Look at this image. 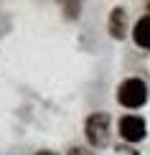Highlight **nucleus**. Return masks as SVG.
Masks as SVG:
<instances>
[{"instance_id":"5","label":"nucleus","mask_w":150,"mask_h":155,"mask_svg":"<svg viewBox=\"0 0 150 155\" xmlns=\"http://www.w3.org/2000/svg\"><path fill=\"white\" fill-rule=\"evenodd\" d=\"M125 10L122 8H115L112 10V18H109V31H112V36L115 38H122L125 36Z\"/></svg>"},{"instance_id":"3","label":"nucleus","mask_w":150,"mask_h":155,"mask_svg":"<svg viewBox=\"0 0 150 155\" xmlns=\"http://www.w3.org/2000/svg\"><path fill=\"white\" fill-rule=\"evenodd\" d=\"M120 135L127 143H138V140L145 137V122L135 114H127V117L120 120Z\"/></svg>"},{"instance_id":"6","label":"nucleus","mask_w":150,"mask_h":155,"mask_svg":"<svg viewBox=\"0 0 150 155\" xmlns=\"http://www.w3.org/2000/svg\"><path fill=\"white\" fill-rule=\"evenodd\" d=\"M71 155H92V153L84 150V147H74V150H71Z\"/></svg>"},{"instance_id":"4","label":"nucleus","mask_w":150,"mask_h":155,"mask_svg":"<svg viewBox=\"0 0 150 155\" xmlns=\"http://www.w3.org/2000/svg\"><path fill=\"white\" fill-rule=\"evenodd\" d=\"M132 38H135V43H138V46H142V48H150V15L140 18V21L135 23Z\"/></svg>"},{"instance_id":"1","label":"nucleus","mask_w":150,"mask_h":155,"mask_svg":"<svg viewBox=\"0 0 150 155\" xmlns=\"http://www.w3.org/2000/svg\"><path fill=\"white\" fill-rule=\"evenodd\" d=\"M117 99H120V104H125V107H130V109L142 107V104H145V99H148V87H145V81H140V79H127V81H122V84H120V92H117Z\"/></svg>"},{"instance_id":"7","label":"nucleus","mask_w":150,"mask_h":155,"mask_svg":"<svg viewBox=\"0 0 150 155\" xmlns=\"http://www.w3.org/2000/svg\"><path fill=\"white\" fill-rule=\"evenodd\" d=\"M36 155H56V153H51V150H41V153H36Z\"/></svg>"},{"instance_id":"2","label":"nucleus","mask_w":150,"mask_h":155,"mask_svg":"<svg viewBox=\"0 0 150 155\" xmlns=\"http://www.w3.org/2000/svg\"><path fill=\"white\" fill-rule=\"evenodd\" d=\"M87 140L94 147L107 145V140H109V117L107 114H92L87 120Z\"/></svg>"}]
</instances>
